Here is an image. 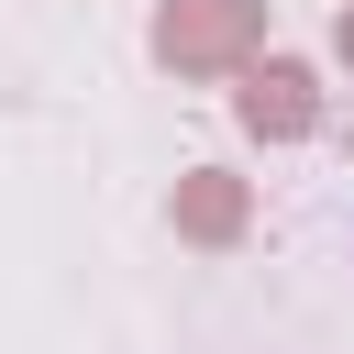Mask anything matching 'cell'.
Segmentation results:
<instances>
[]
</instances>
